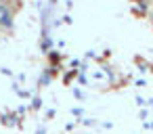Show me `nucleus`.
Wrapping results in <instances>:
<instances>
[{
  "instance_id": "nucleus-1",
  "label": "nucleus",
  "mask_w": 153,
  "mask_h": 134,
  "mask_svg": "<svg viewBox=\"0 0 153 134\" xmlns=\"http://www.w3.org/2000/svg\"><path fill=\"white\" fill-rule=\"evenodd\" d=\"M15 25V11L11 4L7 2H0V30H13Z\"/></svg>"
}]
</instances>
